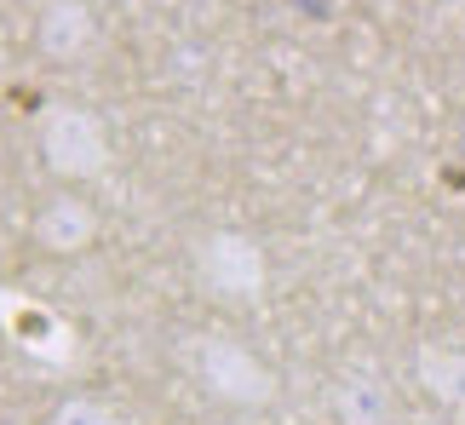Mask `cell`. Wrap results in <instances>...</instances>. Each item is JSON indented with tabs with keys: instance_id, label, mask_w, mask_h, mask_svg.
I'll return each instance as SVG.
<instances>
[{
	"instance_id": "7a4b0ae2",
	"label": "cell",
	"mask_w": 465,
	"mask_h": 425,
	"mask_svg": "<svg viewBox=\"0 0 465 425\" xmlns=\"http://www.w3.org/2000/svg\"><path fill=\"white\" fill-rule=\"evenodd\" d=\"M41 155L46 167L69 184H98L110 173L115 150H110V127L86 110V104H46L41 115Z\"/></svg>"
},
{
	"instance_id": "6da1fadb",
	"label": "cell",
	"mask_w": 465,
	"mask_h": 425,
	"mask_svg": "<svg viewBox=\"0 0 465 425\" xmlns=\"http://www.w3.org/2000/svg\"><path fill=\"white\" fill-rule=\"evenodd\" d=\"M190 374L224 409H264V402H276V374L236 333H195L190 340Z\"/></svg>"
},
{
	"instance_id": "277c9868",
	"label": "cell",
	"mask_w": 465,
	"mask_h": 425,
	"mask_svg": "<svg viewBox=\"0 0 465 425\" xmlns=\"http://www.w3.org/2000/svg\"><path fill=\"white\" fill-rule=\"evenodd\" d=\"M35 46H41L52 64H81L86 52L98 46L93 6H86V0H46L41 17H35Z\"/></svg>"
},
{
	"instance_id": "3957f363",
	"label": "cell",
	"mask_w": 465,
	"mask_h": 425,
	"mask_svg": "<svg viewBox=\"0 0 465 425\" xmlns=\"http://www.w3.org/2000/svg\"><path fill=\"white\" fill-rule=\"evenodd\" d=\"M195 282L224 305H253L264 293V247L247 230H207L195 242Z\"/></svg>"
},
{
	"instance_id": "5b68a950",
	"label": "cell",
	"mask_w": 465,
	"mask_h": 425,
	"mask_svg": "<svg viewBox=\"0 0 465 425\" xmlns=\"http://www.w3.org/2000/svg\"><path fill=\"white\" fill-rule=\"evenodd\" d=\"M98 242V212H93V202H81V196H52L41 212H35V247L41 253H58V259H69V253H86V247Z\"/></svg>"
},
{
	"instance_id": "ba28073f",
	"label": "cell",
	"mask_w": 465,
	"mask_h": 425,
	"mask_svg": "<svg viewBox=\"0 0 465 425\" xmlns=\"http://www.w3.org/2000/svg\"><path fill=\"white\" fill-rule=\"evenodd\" d=\"M46 425H121V414L104 409L98 397H69V402H58V409H52Z\"/></svg>"
},
{
	"instance_id": "8992f818",
	"label": "cell",
	"mask_w": 465,
	"mask_h": 425,
	"mask_svg": "<svg viewBox=\"0 0 465 425\" xmlns=\"http://www.w3.org/2000/svg\"><path fill=\"white\" fill-rule=\"evenodd\" d=\"M333 414H339V425H385L391 420V391L373 374H345L333 385Z\"/></svg>"
},
{
	"instance_id": "52a82bcc",
	"label": "cell",
	"mask_w": 465,
	"mask_h": 425,
	"mask_svg": "<svg viewBox=\"0 0 465 425\" xmlns=\"http://www.w3.org/2000/svg\"><path fill=\"white\" fill-rule=\"evenodd\" d=\"M420 380H425V391L442 397L449 409H465V351H454V345H425L420 351Z\"/></svg>"
}]
</instances>
